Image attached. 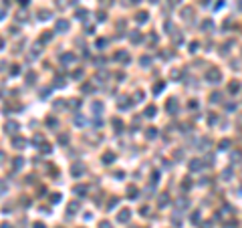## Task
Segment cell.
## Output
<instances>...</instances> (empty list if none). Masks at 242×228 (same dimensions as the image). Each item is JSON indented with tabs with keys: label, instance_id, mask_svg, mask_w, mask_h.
<instances>
[{
	"label": "cell",
	"instance_id": "7a4b0ae2",
	"mask_svg": "<svg viewBox=\"0 0 242 228\" xmlns=\"http://www.w3.org/2000/svg\"><path fill=\"white\" fill-rule=\"evenodd\" d=\"M145 113H147V117H151V113H155V107H150V109H147Z\"/></svg>",
	"mask_w": 242,
	"mask_h": 228
},
{
	"label": "cell",
	"instance_id": "6da1fadb",
	"mask_svg": "<svg viewBox=\"0 0 242 228\" xmlns=\"http://www.w3.org/2000/svg\"><path fill=\"white\" fill-rule=\"evenodd\" d=\"M127 220H129V212L123 210V214H119V222H127Z\"/></svg>",
	"mask_w": 242,
	"mask_h": 228
}]
</instances>
